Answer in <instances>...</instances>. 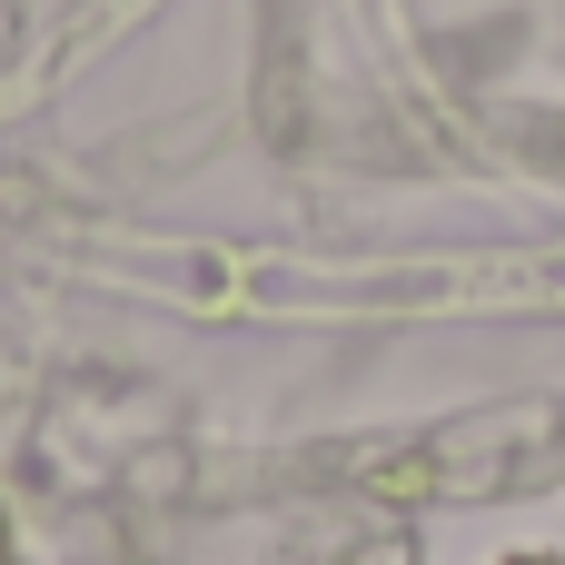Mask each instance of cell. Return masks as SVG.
<instances>
[{
	"instance_id": "obj_1",
	"label": "cell",
	"mask_w": 565,
	"mask_h": 565,
	"mask_svg": "<svg viewBox=\"0 0 565 565\" xmlns=\"http://www.w3.org/2000/svg\"><path fill=\"white\" fill-rule=\"evenodd\" d=\"M0 556H10V526H0Z\"/></svg>"
},
{
	"instance_id": "obj_2",
	"label": "cell",
	"mask_w": 565,
	"mask_h": 565,
	"mask_svg": "<svg viewBox=\"0 0 565 565\" xmlns=\"http://www.w3.org/2000/svg\"><path fill=\"white\" fill-rule=\"evenodd\" d=\"M516 565H546V556H516Z\"/></svg>"
}]
</instances>
